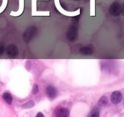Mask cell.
<instances>
[{
    "instance_id": "4fadbf2b",
    "label": "cell",
    "mask_w": 124,
    "mask_h": 117,
    "mask_svg": "<svg viewBox=\"0 0 124 117\" xmlns=\"http://www.w3.org/2000/svg\"><path fill=\"white\" fill-rule=\"evenodd\" d=\"M90 117H100V113L99 111H95L93 112Z\"/></svg>"
},
{
    "instance_id": "7c38bea8",
    "label": "cell",
    "mask_w": 124,
    "mask_h": 117,
    "mask_svg": "<svg viewBox=\"0 0 124 117\" xmlns=\"http://www.w3.org/2000/svg\"><path fill=\"white\" fill-rule=\"evenodd\" d=\"M39 91V88L38 86L36 84H35L33 87V89H32V93L33 95H36V94L38 93Z\"/></svg>"
},
{
    "instance_id": "5b68a950",
    "label": "cell",
    "mask_w": 124,
    "mask_h": 117,
    "mask_svg": "<svg viewBox=\"0 0 124 117\" xmlns=\"http://www.w3.org/2000/svg\"><path fill=\"white\" fill-rule=\"evenodd\" d=\"M122 99V95L120 91H115L112 93L110 97V100L113 104H117L120 103Z\"/></svg>"
},
{
    "instance_id": "9a60e30c",
    "label": "cell",
    "mask_w": 124,
    "mask_h": 117,
    "mask_svg": "<svg viewBox=\"0 0 124 117\" xmlns=\"http://www.w3.org/2000/svg\"><path fill=\"white\" fill-rule=\"evenodd\" d=\"M36 117H44V115L41 112H39V113L36 115Z\"/></svg>"
},
{
    "instance_id": "5bb4252c",
    "label": "cell",
    "mask_w": 124,
    "mask_h": 117,
    "mask_svg": "<svg viewBox=\"0 0 124 117\" xmlns=\"http://www.w3.org/2000/svg\"><path fill=\"white\" fill-rule=\"evenodd\" d=\"M4 46L1 44L0 45V56L4 53Z\"/></svg>"
},
{
    "instance_id": "ba28073f",
    "label": "cell",
    "mask_w": 124,
    "mask_h": 117,
    "mask_svg": "<svg viewBox=\"0 0 124 117\" xmlns=\"http://www.w3.org/2000/svg\"><path fill=\"white\" fill-rule=\"evenodd\" d=\"M79 52L81 54L84 55V56H90L93 54L92 49L88 47H82L80 48Z\"/></svg>"
},
{
    "instance_id": "52a82bcc",
    "label": "cell",
    "mask_w": 124,
    "mask_h": 117,
    "mask_svg": "<svg viewBox=\"0 0 124 117\" xmlns=\"http://www.w3.org/2000/svg\"><path fill=\"white\" fill-rule=\"evenodd\" d=\"M69 110L66 108H60L56 113V117H69Z\"/></svg>"
},
{
    "instance_id": "30bf717a",
    "label": "cell",
    "mask_w": 124,
    "mask_h": 117,
    "mask_svg": "<svg viewBox=\"0 0 124 117\" xmlns=\"http://www.w3.org/2000/svg\"><path fill=\"white\" fill-rule=\"evenodd\" d=\"M108 102V99L107 96H102L98 101V105L100 106H105Z\"/></svg>"
},
{
    "instance_id": "7a4b0ae2",
    "label": "cell",
    "mask_w": 124,
    "mask_h": 117,
    "mask_svg": "<svg viewBox=\"0 0 124 117\" xmlns=\"http://www.w3.org/2000/svg\"><path fill=\"white\" fill-rule=\"evenodd\" d=\"M6 53L8 57L11 58H15L18 57L19 54V51L18 48L15 45L11 44L7 46L6 49Z\"/></svg>"
},
{
    "instance_id": "3957f363",
    "label": "cell",
    "mask_w": 124,
    "mask_h": 117,
    "mask_svg": "<svg viewBox=\"0 0 124 117\" xmlns=\"http://www.w3.org/2000/svg\"><path fill=\"white\" fill-rule=\"evenodd\" d=\"M109 11H110V13L112 15L115 16V17H117V16H119L121 14V11H122L121 4L117 2H114L110 6V9H109Z\"/></svg>"
},
{
    "instance_id": "8992f818",
    "label": "cell",
    "mask_w": 124,
    "mask_h": 117,
    "mask_svg": "<svg viewBox=\"0 0 124 117\" xmlns=\"http://www.w3.org/2000/svg\"><path fill=\"white\" fill-rule=\"evenodd\" d=\"M46 91L47 96L50 99H53L55 98L57 96V93H58L56 89L54 87L51 86V85H49V86H48L46 88Z\"/></svg>"
},
{
    "instance_id": "8fae6325",
    "label": "cell",
    "mask_w": 124,
    "mask_h": 117,
    "mask_svg": "<svg viewBox=\"0 0 124 117\" xmlns=\"http://www.w3.org/2000/svg\"><path fill=\"white\" fill-rule=\"evenodd\" d=\"M35 106V102L32 100H30L29 101H28L26 103L24 104L22 106V107L23 108H32L33 107H34Z\"/></svg>"
},
{
    "instance_id": "6da1fadb",
    "label": "cell",
    "mask_w": 124,
    "mask_h": 117,
    "mask_svg": "<svg viewBox=\"0 0 124 117\" xmlns=\"http://www.w3.org/2000/svg\"><path fill=\"white\" fill-rule=\"evenodd\" d=\"M36 29H37L35 27L31 26L27 28L25 30L23 37H24V40H25V42H29L33 39V37L35 36L36 33V30H37Z\"/></svg>"
},
{
    "instance_id": "9c48e42d",
    "label": "cell",
    "mask_w": 124,
    "mask_h": 117,
    "mask_svg": "<svg viewBox=\"0 0 124 117\" xmlns=\"http://www.w3.org/2000/svg\"><path fill=\"white\" fill-rule=\"evenodd\" d=\"M2 98H3L4 100L7 104H12L13 99H12V95H11L9 93L5 92L3 94V95H2Z\"/></svg>"
},
{
    "instance_id": "277c9868",
    "label": "cell",
    "mask_w": 124,
    "mask_h": 117,
    "mask_svg": "<svg viewBox=\"0 0 124 117\" xmlns=\"http://www.w3.org/2000/svg\"><path fill=\"white\" fill-rule=\"evenodd\" d=\"M77 28L75 26H71L69 29L67 34V37L69 41H74L77 38Z\"/></svg>"
}]
</instances>
